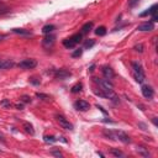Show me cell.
<instances>
[{"mask_svg":"<svg viewBox=\"0 0 158 158\" xmlns=\"http://www.w3.org/2000/svg\"><path fill=\"white\" fill-rule=\"evenodd\" d=\"M94 68H95V64H92V66H90V68H89V72H93Z\"/></svg>","mask_w":158,"mask_h":158,"instance_id":"ab89813d","label":"cell"},{"mask_svg":"<svg viewBox=\"0 0 158 158\" xmlns=\"http://www.w3.org/2000/svg\"><path fill=\"white\" fill-rule=\"evenodd\" d=\"M138 126L142 127V130H147V126L145 124H142V122H138Z\"/></svg>","mask_w":158,"mask_h":158,"instance_id":"74e56055","label":"cell"},{"mask_svg":"<svg viewBox=\"0 0 158 158\" xmlns=\"http://www.w3.org/2000/svg\"><path fill=\"white\" fill-rule=\"evenodd\" d=\"M24 129H25V131L27 132V133H30V135H35V130H33V127H32V125L30 124V122H24Z\"/></svg>","mask_w":158,"mask_h":158,"instance_id":"d6986e66","label":"cell"},{"mask_svg":"<svg viewBox=\"0 0 158 158\" xmlns=\"http://www.w3.org/2000/svg\"><path fill=\"white\" fill-rule=\"evenodd\" d=\"M55 42H56V36L52 35V33H48V35L42 40V46H43L44 48H51V47L55 44Z\"/></svg>","mask_w":158,"mask_h":158,"instance_id":"3957f363","label":"cell"},{"mask_svg":"<svg viewBox=\"0 0 158 158\" xmlns=\"http://www.w3.org/2000/svg\"><path fill=\"white\" fill-rule=\"evenodd\" d=\"M114 133H115V138L124 142V143H130V142H131L130 137L127 136L124 131H114Z\"/></svg>","mask_w":158,"mask_h":158,"instance_id":"8992f818","label":"cell"},{"mask_svg":"<svg viewBox=\"0 0 158 158\" xmlns=\"http://www.w3.org/2000/svg\"><path fill=\"white\" fill-rule=\"evenodd\" d=\"M82 89H83V84H82V83H77L76 85L72 87L71 92H72L73 94H77V93H80V92H82Z\"/></svg>","mask_w":158,"mask_h":158,"instance_id":"ffe728a7","label":"cell"},{"mask_svg":"<svg viewBox=\"0 0 158 158\" xmlns=\"http://www.w3.org/2000/svg\"><path fill=\"white\" fill-rule=\"evenodd\" d=\"M142 94H143V96L146 98V99H152L153 98V94H154V92H153V89H152V87H149V85H142Z\"/></svg>","mask_w":158,"mask_h":158,"instance_id":"9c48e42d","label":"cell"},{"mask_svg":"<svg viewBox=\"0 0 158 158\" xmlns=\"http://www.w3.org/2000/svg\"><path fill=\"white\" fill-rule=\"evenodd\" d=\"M152 21H154V22H156V21H158V17H157V15H156V14H153V16H152Z\"/></svg>","mask_w":158,"mask_h":158,"instance_id":"f35d334b","label":"cell"},{"mask_svg":"<svg viewBox=\"0 0 158 158\" xmlns=\"http://www.w3.org/2000/svg\"><path fill=\"white\" fill-rule=\"evenodd\" d=\"M96 153H98V154H99L100 157H105V154H104V153H101V152H99V151H98Z\"/></svg>","mask_w":158,"mask_h":158,"instance_id":"b9f144b4","label":"cell"},{"mask_svg":"<svg viewBox=\"0 0 158 158\" xmlns=\"http://www.w3.org/2000/svg\"><path fill=\"white\" fill-rule=\"evenodd\" d=\"M51 154H52V156H56V157H63V154L59 152V151H52Z\"/></svg>","mask_w":158,"mask_h":158,"instance_id":"d6a6232c","label":"cell"},{"mask_svg":"<svg viewBox=\"0 0 158 158\" xmlns=\"http://www.w3.org/2000/svg\"><path fill=\"white\" fill-rule=\"evenodd\" d=\"M156 11H157V4L152 5L148 10H146V11H143V12H141V14H140V16H141V17H145V16H147V15H149V14H152V15H153V14H156Z\"/></svg>","mask_w":158,"mask_h":158,"instance_id":"5bb4252c","label":"cell"},{"mask_svg":"<svg viewBox=\"0 0 158 158\" xmlns=\"http://www.w3.org/2000/svg\"><path fill=\"white\" fill-rule=\"evenodd\" d=\"M137 3H138V0H131V1L129 3V6H130V7H133Z\"/></svg>","mask_w":158,"mask_h":158,"instance_id":"d590c367","label":"cell"},{"mask_svg":"<svg viewBox=\"0 0 158 158\" xmlns=\"http://www.w3.org/2000/svg\"><path fill=\"white\" fill-rule=\"evenodd\" d=\"M71 39L76 42V44H78L83 39V33H74L73 36H71Z\"/></svg>","mask_w":158,"mask_h":158,"instance_id":"603a6c76","label":"cell"},{"mask_svg":"<svg viewBox=\"0 0 158 158\" xmlns=\"http://www.w3.org/2000/svg\"><path fill=\"white\" fill-rule=\"evenodd\" d=\"M15 108H16L17 110H22V109H24V104H16V105H15Z\"/></svg>","mask_w":158,"mask_h":158,"instance_id":"8d00e7d4","label":"cell"},{"mask_svg":"<svg viewBox=\"0 0 158 158\" xmlns=\"http://www.w3.org/2000/svg\"><path fill=\"white\" fill-rule=\"evenodd\" d=\"M143 48H145L143 44H141V43H140V44H136V46L133 47V50L137 51V52H140V53H142V52H143Z\"/></svg>","mask_w":158,"mask_h":158,"instance_id":"f1b7e54d","label":"cell"},{"mask_svg":"<svg viewBox=\"0 0 158 158\" xmlns=\"http://www.w3.org/2000/svg\"><path fill=\"white\" fill-rule=\"evenodd\" d=\"M4 39H5V36H4V35H1V33H0V41H3Z\"/></svg>","mask_w":158,"mask_h":158,"instance_id":"7bdbcfd3","label":"cell"},{"mask_svg":"<svg viewBox=\"0 0 158 158\" xmlns=\"http://www.w3.org/2000/svg\"><path fill=\"white\" fill-rule=\"evenodd\" d=\"M111 153L114 154L115 157H122L124 156V153L120 151V149H116V148H111Z\"/></svg>","mask_w":158,"mask_h":158,"instance_id":"484cf974","label":"cell"},{"mask_svg":"<svg viewBox=\"0 0 158 158\" xmlns=\"http://www.w3.org/2000/svg\"><path fill=\"white\" fill-rule=\"evenodd\" d=\"M95 83L100 85V88H105V89H114V85L109 79H101V78H93Z\"/></svg>","mask_w":158,"mask_h":158,"instance_id":"277c9868","label":"cell"},{"mask_svg":"<svg viewBox=\"0 0 158 158\" xmlns=\"http://www.w3.org/2000/svg\"><path fill=\"white\" fill-rule=\"evenodd\" d=\"M101 72H103V74H104V78H105V79L111 80L112 78L115 77L114 71H112V68H111V67H109V66H104L103 69H101Z\"/></svg>","mask_w":158,"mask_h":158,"instance_id":"52a82bcc","label":"cell"},{"mask_svg":"<svg viewBox=\"0 0 158 158\" xmlns=\"http://www.w3.org/2000/svg\"><path fill=\"white\" fill-rule=\"evenodd\" d=\"M0 5H1V1H0Z\"/></svg>","mask_w":158,"mask_h":158,"instance_id":"ee69618b","label":"cell"},{"mask_svg":"<svg viewBox=\"0 0 158 158\" xmlns=\"http://www.w3.org/2000/svg\"><path fill=\"white\" fill-rule=\"evenodd\" d=\"M36 66H37V61H36V59H32V58L24 59V61H21L17 64V67L21 68V69H33Z\"/></svg>","mask_w":158,"mask_h":158,"instance_id":"6da1fadb","label":"cell"},{"mask_svg":"<svg viewBox=\"0 0 158 158\" xmlns=\"http://www.w3.org/2000/svg\"><path fill=\"white\" fill-rule=\"evenodd\" d=\"M30 82H31V83H32V84H35V85H39V84H40V83H41L40 80H37L36 78H31V79H30Z\"/></svg>","mask_w":158,"mask_h":158,"instance_id":"836d02e7","label":"cell"},{"mask_svg":"<svg viewBox=\"0 0 158 158\" xmlns=\"http://www.w3.org/2000/svg\"><path fill=\"white\" fill-rule=\"evenodd\" d=\"M15 63L10 59H0V69H9L12 68Z\"/></svg>","mask_w":158,"mask_h":158,"instance_id":"8fae6325","label":"cell"},{"mask_svg":"<svg viewBox=\"0 0 158 158\" xmlns=\"http://www.w3.org/2000/svg\"><path fill=\"white\" fill-rule=\"evenodd\" d=\"M55 30H56V26L52 25V24H50V25H46V26L42 27V32H43L44 35H48V33H51V32H53Z\"/></svg>","mask_w":158,"mask_h":158,"instance_id":"2e32d148","label":"cell"},{"mask_svg":"<svg viewBox=\"0 0 158 158\" xmlns=\"http://www.w3.org/2000/svg\"><path fill=\"white\" fill-rule=\"evenodd\" d=\"M11 31H12L14 33L22 35V36H32V32H30L28 30H25V28H12Z\"/></svg>","mask_w":158,"mask_h":158,"instance_id":"4fadbf2b","label":"cell"},{"mask_svg":"<svg viewBox=\"0 0 158 158\" xmlns=\"http://www.w3.org/2000/svg\"><path fill=\"white\" fill-rule=\"evenodd\" d=\"M93 26H94V24H93L92 21H90V22H87V24H84V25H83V27H82V33H88V32L90 31V30L93 28Z\"/></svg>","mask_w":158,"mask_h":158,"instance_id":"e0dca14e","label":"cell"},{"mask_svg":"<svg viewBox=\"0 0 158 158\" xmlns=\"http://www.w3.org/2000/svg\"><path fill=\"white\" fill-rule=\"evenodd\" d=\"M7 12H10L9 9H0V16H3V15L7 14Z\"/></svg>","mask_w":158,"mask_h":158,"instance_id":"e575fe53","label":"cell"},{"mask_svg":"<svg viewBox=\"0 0 158 158\" xmlns=\"http://www.w3.org/2000/svg\"><path fill=\"white\" fill-rule=\"evenodd\" d=\"M95 106H96V109H99V110H100V111L103 112V114H104V115H108V111H106V110H105V109H104L103 106H100V105H95Z\"/></svg>","mask_w":158,"mask_h":158,"instance_id":"1f68e13d","label":"cell"},{"mask_svg":"<svg viewBox=\"0 0 158 158\" xmlns=\"http://www.w3.org/2000/svg\"><path fill=\"white\" fill-rule=\"evenodd\" d=\"M55 77L57 79H67V78L72 77V73L69 71H67V69H56Z\"/></svg>","mask_w":158,"mask_h":158,"instance_id":"5b68a950","label":"cell"},{"mask_svg":"<svg viewBox=\"0 0 158 158\" xmlns=\"http://www.w3.org/2000/svg\"><path fill=\"white\" fill-rule=\"evenodd\" d=\"M56 120H57V122L59 124V126L62 127V129H64V130H68V131H72L74 127H73V125L67 120L63 115H56Z\"/></svg>","mask_w":158,"mask_h":158,"instance_id":"7a4b0ae2","label":"cell"},{"mask_svg":"<svg viewBox=\"0 0 158 158\" xmlns=\"http://www.w3.org/2000/svg\"><path fill=\"white\" fill-rule=\"evenodd\" d=\"M153 28H154L153 22H143V24H141V25L137 26V30H138V31H142V32L152 31Z\"/></svg>","mask_w":158,"mask_h":158,"instance_id":"30bf717a","label":"cell"},{"mask_svg":"<svg viewBox=\"0 0 158 158\" xmlns=\"http://www.w3.org/2000/svg\"><path fill=\"white\" fill-rule=\"evenodd\" d=\"M136 152L138 154H141L142 157H149V156H151V154H149V152H148V149H146L145 147H137Z\"/></svg>","mask_w":158,"mask_h":158,"instance_id":"ac0fdd59","label":"cell"},{"mask_svg":"<svg viewBox=\"0 0 158 158\" xmlns=\"http://www.w3.org/2000/svg\"><path fill=\"white\" fill-rule=\"evenodd\" d=\"M36 96L40 98V99H42V100H50V99H51V98H50L47 94H42V93H37Z\"/></svg>","mask_w":158,"mask_h":158,"instance_id":"4316f807","label":"cell"},{"mask_svg":"<svg viewBox=\"0 0 158 158\" xmlns=\"http://www.w3.org/2000/svg\"><path fill=\"white\" fill-rule=\"evenodd\" d=\"M1 106H4V108H10V106H11V103H10L9 100L5 99V100L1 101Z\"/></svg>","mask_w":158,"mask_h":158,"instance_id":"4dcf8cb0","label":"cell"},{"mask_svg":"<svg viewBox=\"0 0 158 158\" xmlns=\"http://www.w3.org/2000/svg\"><path fill=\"white\" fill-rule=\"evenodd\" d=\"M152 122H153L154 126H157V117H153V119H152Z\"/></svg>","mask_w":158,"mask_h":158,"instance_id":"60d3db41","label":"cell"},{"mask_svg":"<svg viewBox=\"0 0 158 158\" xmlns=\"http://www.w3.org/2000/svg\"><path fill=\"white\" fill-rule=\"evenodd\" d=\"M63 46H64L66 48L71 50V48H74V47H76L77 44H76V42H74V41L71 39V37H69V39H66V40L63 41Z\"/></svg>","mask_w":158,"mask_h":158,"instance_id":"9a60e30c","label":"cell"},{"mask_svg":"<svg viewBox=\"0 0 158 158\" xmlns=\"http://www.w3.org/2000/svg\"><path fill=\"white\" fill-rule=\"evenodd\" d=\"M74 106H76L77 110H80V111H87L89 110L90 108V104L85 100H77L76 104H74Z\"/></svg>","mask_w":158,"mask_h":158,"instance_id":"ba28073f","label":"cell"},{"mask_svg":"<svg viewBox=\"0 0 158 158\" xmlns=\"http://www.w3.org/2000/svg\"><path fill=\"white\" fill-rule=\"evenodd\" d=\"M82 53H83V50H82V48L76 50V51H74L73 53H72V57H73V58H76V57H80V56H82Z\"/></svg>","mask_w":158,"mask_h":158,"instance_id":"83f0119b","label":"cell"},{"mask_svg":"<svg viewBox=\"0 0 158 158\" xmlns=\"http://www.w3.org/2000/svg\"><path fill=\"white\" fill-rule=\"evenodd\" d=\"M132 68H133V73H136V74H145L143 68H142V66L138 62H132Z\"/></svg>","mask_w":158,"mask_h":158,"instance_id":"7c38bea8","label":"cell"},{"mask_svg":"<svg viewBox=\"0 0 158 158\" xmlns=\"http://www.w3.org/2000/svg\"><path fill=\"white\" fill-rule=\"evenodd\" d=\"M104 136H105V137H108V138H110V140H116V138H115V133H114V131H110V130H108V129H105V130H104Z\"/></svg>","mask_w":158,"mask_h":158,"instance_id":"7402d4cb","label":"cell"},{"mask_svg":"<svg viewBox=\"0 0 158 158\" xmlns=\"http://www.w3.org/2000/svg\"><path fill=\"white\" fill-rule=\"evenodd\" d=\"M95 44V40H92V39H89L85 43H84V48L85 50H89V48H92L93 46Z\"/></svg>","mask_w":158,"mask_h":158,"instance_id":"cb8c5ba5","label":"cell"},{"mask_svg":"<svg viewBox=\"0 0 158 158\" xmlns=\"http://www.w3.org/2000/svg\"><path fill=\"white\" fill-rule=\"evenodd\" d=\"M21 101L22 103H31V98L28 95H24V96H21Z\"/></svg>","mask_w":158,"mask_h":158,"instance_id":"f546056e","label":"cell"},{"mask_svg":"<svg viewBox=\"0 0 158 158\" xmlns=\"http://www.w3.org/2000/svg\"><path fill=\"white\" fill-rule=\"evenodd\" d=\"M95 33L98 36H105V35H106V27H105V26H99L95 30Z\"/></svg>","mask_w":158,"mask_h":158,"instance_id":"44dd1931","label":"cell"},{"mask_svg":"<svg viewBox=\"0 0 158 158\" xmlns=\"http://www.w3.org/2000/svg\"><path fill=\"white\" fill-rule=\"evenodd\" d=\"M43 140H44V142H46V143H55V142L57 141V138L55 136H44Z\"/></svg>","mask_w":158,"mask_h":158,"instance_id":"d4e9b609","label":"cell"}]
</instances>
